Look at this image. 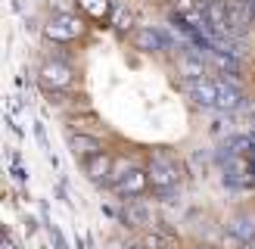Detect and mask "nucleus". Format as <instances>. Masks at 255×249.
<instances>
[{
  "instance_id": "21",
  "label": "nucleus",
  "mask_w": 255,
  "mask_h": 249,
  "mask_svg": "<svg viewBox=\"0 0 255 249\" xmlns=\"http://www.w3.org/2000/svg\"><path fill=\"white\" fill-rule=\"evenodd\" d=\"M128 249H143V246H128Z\"/></svg>"
},
{
  "instance_id": "9",
  "label": "nucleus",
  "mask_w": 255,
  "mask_h": 249,
  "mask_svg": "<svg viewBox=\"0 0 255 249\" xmlns=\"http://www.w3.org/2000/svg\"><path fill=\"white\" fill-rule=\"evenodd\" d=\"M243 106V94L237 91L234 81H218V109L221 112H234Z\"/></svg>"
},
{
  "instance_id": "18",
  "label": "nucleus",
  "mask_w": 255,
  "mask_h": 249,
  "mask_svg": "<svg viewBox=\"0 0 255 249\" xmlns=\"http://www.w3.org/2000/svg\"><path fill=\"white\" fill-rule=\"evenodd\" d=\"M0 249H19V246H16V240L9 237V231H3V243H0Z\"/></svg>"
},
{
  "instance_id": "8",
  "label": "nucleus",
  "mask_w": 255,
  "mask_h": 249,
  "mask_svg": "<svg viewBox=\"0 0 255 249\" xmlns=\"http://www.w3.org/2000/svg\"><path fill=\"white\" fill-rule=\"evenodd\" d=\"M69 149H72L75 156H84V159H94L97 153H103L100 140H97V137H91V134H72L69 137Z\"/></svg>"
},
{
  "instance_id": "19",
  "label": "nucleus",
  "mask_w": 255,
  "mask_h": 249,
  "mask_svg": "<svg viewBox=\"0 0 255 249\" xmlns=\"http://www.w3.org/2000/svg\"><path fill=\"white\" fill-rule=\"evenodd\" d=\"M12 178H16V181H25V168H22V165H12Z\"/></svg>"
},
{
  "instance_id": "6",
  "label": "nucleus",
  "mask_w": 255,
  "mask_h": 249,
  "mask_svg": "<svg viewBox=\"0 0 255 249\" xmlns=\"http://www.w3.org/2000/svg\"><path fill=\"white\" fill-rule=\"evenodd\" d=\"M190 94H193V100L199 106H215L218 109V81H190Z\"/></svg>"
},
{
  "instance_id": "5",
  "label": "nucleus",
  "mask_w": 255,
  "mask_h": 249,
  "mask_svg": "<svg viewBox=\"0 0 255 249\" xmlns=\"http://www.w3.org/2000/svg\"><path fill=\"white\" fill-rule=\"evenodd\" d=\"M134 44H137V50H143V53H162L171 41H168V34H162L156 28H140L134 34Z\"/></svg>"
},
{
  "instance_id": "1",
  "label": "nucleus",
  "mask_w": 255,
  "mask_h": 249,
  "mask_svg": "<svg viewBox=\"0 0 255 249\" xmlns=\"http://www.w3.org/2000/svg\"><path fill=\"white\" fill-rule=\"evenodd\" d=\"M72 81H75V75L66 62H44L41 75H37V84H44L47 91H66Z\"/></svg>"
},
{
  "instance_id": "20",
  "label": "nucleus",
  "mask_w": 255,
  "mask_h": 249,
  "mask_svg": "<svg viewBox=\"0 0 255 249\" xmlns=\"http://www.w3.org/2000/svg\"><path fill=\"white\" fill-rule=\"evenodd\" d=\"M193 3H196V6H199V9H209V6H212V3H215V0H193Z\"/></svg>"
},
{
  "instance_id": "10",
  "label": "nucleus",
  "mask_w": 255,
  "mask_h": 249,
  "mask_svg": "<svg viewBox=\"0 0 255 249\" xmlns=\"http://www.w3.org/2000/svg\"><path fill=\"white\" fill-rule=\"evenodd\" d=\"M119 218H122V224H128V228H140V224H149V212L140 203H125L119 209Z\"/></svg>"
},
{
  "instance_id": "22",
  "label": "nucleus",
  "mask_w": 255,
  "mask_h": 249,
  "mask_svg": "<svg viewBox=\"0 0 255 249\" xmlns=\"http://www.w3.org/2000/svg\"><path fill=\"white\" fill-rule=\"evenodd\" d=\"M243 249H255V246H252V243H249V246H243Z\"/></svg>"
},
{
  "instance_id": "14",
  "label": "nucleus",
  "mask_w": 255,
  "mask_h": 249,
  "mask_svg": "<svg viewBox=\"0 0 255 249\" xmlns=\"http://www.w3.org/2000/svg\"><path fill=\"white\" fill-rule=\"evenodd\" d=\"M212 59H215V62H218V66L224 69V75H237V72H240V59H234V56L221 53V50H212Z\"/></svg>"
},
{
  "instance_id": "7",
  "label": "nucleus",
  "mask_w": 255,
  "mask_h": 249,
  "mask_svg": "<svg viewBox=\"0 0 255 249\" xmlns=\"http://www.w3.org/2000/svg\"><path fill=\"white\" fill-rule=\"evenodd\" d=\"M84 168H87V178L94 184H109V178H112V159L106 153H97L94 159H87Z\"/></svg>"
},
{
  "instance_id": "11",
  "label": "nucleus",
  "mask_w": 255,
  "mask_h": 249,
  "mask_svg": "<svg viewBox=\"0 0 255 249\" xmlns=\"http://www.w3.org/2000/svg\"><path fill=\"white\" fill-rule=\"evenodd\" d=\"M177 66H181L187 81H202L206 78V62H202L196 53H184L181 59H177Z\"/></svg>"
},
{
  "instance_id": "23",
  "label": "nucleus",
  "mask_w": 255,
  "mask_h": 249,
  "mask_svg": "<svg viewBox=\"0 0 255 249\" xmlns=\"http://www.w3.org/2000/svg\"><path fill=\"white\" fill-rule=\"evenodd\" d=\"M252 16H255V3H252Z\"/></svg>"
},
{
  "instance_id": "3",
  "label": "nucleus",
  "mask_w": 255,
  "mask_h": 249,
  "mask_svg": "<svg viewBox=\"0 0 255 249\" xmlns=\"http://www.w3.org/2000/svg\"><path fill=\"white\" fill-rule=\"evenodd\" d=\"M146 187H149L146 168H128V171L122 174V181L112 187V190H116V196H122V199H131V196H140Z\"/></svg>"
},
{
  "instance_id": "13",
  "label": "nucleus",
  "mask_w": 255,
  "mask_h": 249,
  "mask_svg": "<svg viewBox=\"0 0 255 249\" xmlns=\"http://www.w3.org/2000/svg\"><path fill=\"white\" fill-rule=\"evenodd\" d=\"M227 231L237 234V237H240V240H243L246 246L255 240V224H252V218H234L231 224H227Z\"/></svg>"
},
{
  "instance_id": "12",
  "label": "nucleus",
  "mask_w": 255,
  "mask_h": 249,
  "mask_svg": "<svg viewBox=\"0 0 255 249\" xmlns=\"http://www.w3.org/2000/svg\"><path fill=\"white\" fill-rule=\"evenodd\" d=\"M131 28H134V12L128 9V6H116V12H112V31L122 37V34H128Z\"/></svg>"
},
{
  "instance_id": "16",
  "label": "nucleus",
  "mask_w": 255,
  "mask_h": 249,
  "mask_svg": "<svg viewBox=\"0 0 255 249\" xmlns=\"http://www.w3.org/2000/svg\"><path fill=\"white\" fill-rule=\"evenodd\" d=\"M143 249H168V243L159 234H149V237H143Z\"/></svg>"
},
{
  "instance_id": "4",
  "label": "nucleus",
  "mask_w": 255,
  "mask_h": 249,
  "mask_svg": "<svg viewBox=\"0 0 255 249\" xmlns=\"http://www.w3.org/2000/svg\"><path fill=\"white\" fill-rule=\"evenodd\" d=\"M44 34L50 37V41L66 44V41H72V37L81 34V22L78 19H69V16H56L50 25H44Z\"/></svg>"
},
{
  "instance_id": "24",
  "label": "nucleus",
  "mask_w": 255,
  "mask_h": 249,
  "mask_svg": "<svg viewBox=\"0 0 255 249\" xmlns=\"http://www.w3.org/2000/svg\"><path fill=\"white\" fill-rule=\"evenodd\" d=\"M193 249H199V246H193Z\"/></svg>"
},
{
  "instance_id": "2",
  "label": "nucleus",
  "mask_w": 255,
  "mask_h": 249,
  "mask_svg": "<svg viewBox=\"0 0 255 249\" xmlns=\"http://www.w3.org/2000/svg\"><path fill=\"white\" fill-rule=\"evenodd\" d=\"M146 174H149V184L159 187V190H171L177 184V168L165 156H152L149 165H146Z\"/></svg>"
},
{
  "instance_id": "17",
  "label": "nucleus",
  "mask_w": 255,
  "mask_h": 249,
  "mask_svg": "<svg viewBox=\"0 0 255 249\" xmlns=\"http://www.w3.org/2000/svg\"><path fill=\"white\" fill-rule=\"evenodd\" d=\"M34 137H37V143H41V149H47V134H44V124L41 122L34 124Z\"/></svg>"
},
{
  "instance_id": "15",
  "label": "nucleus",
  "mask_w": 255,
  "mask_h": 249,
  "mask_svg": "<svg viewBox=\"0 0 255 249\" xmlns=\"http://www.w3.org/2000/svg\"><path fill=\"white\" fill-rule=\"evenodd\" d=\"M246 243L240 240L237 234H231V231H224V237H221V249H243Z\"/></svg>"
}]
</instances>
